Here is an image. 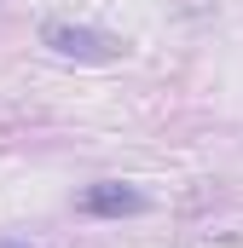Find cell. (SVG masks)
I'll return each instance as SVG.
<instances>
[{"instance_id":"cell-3","label":"cell","mask_w":243,"mask_h":248,"mask_svg":"<svg viewBox=\"0 0 243 248\" xmlns=\"http://www.w3.org/2000/svg\"><path fill=\"white\" fill-rule=\"evenodd\" d=\"M0 248H29V243H0Z\"/></svg>"},{"instance_id":"cell-1","label":"cell","mask_w":243,"mask_h":248,"mask_svg":"<svg viewBox=\"0 0 243 248\" xmlns=\"http://www.w3.org/2000/svg\"><path fill=\"white\" fill-rule=\"evenodd\" d=\"M41 46L52 52V58H75V63H116L127 52V41L110 35V29H93V23H41Z\"/></svg>"},{"instance_id":"cell-2","label":"cell","mask_w":243,"mask_h":248,"mask_svg":"<svg viewBox=\"0 0 243 248\" xmlns=\"http://www.w3.org/2000/svg\"><path fill=\"white\" fill-rule=\"evenodd\" d=\"M145 208H151V196L139 185H122V179H99L75 196V214H87V219H133Z\"/></svg>"}]
</instances>
